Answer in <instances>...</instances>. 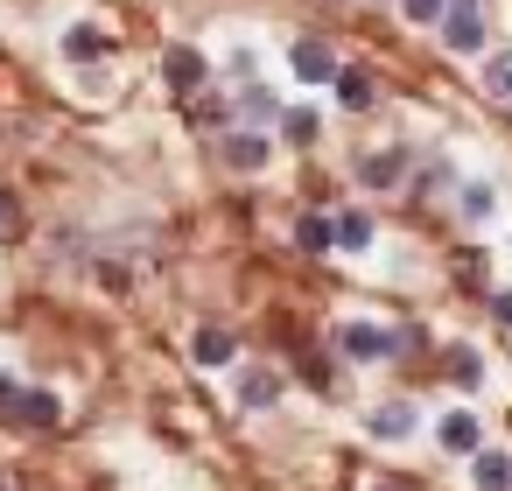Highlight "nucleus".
<instances>
[{
  "label": "nucleus",
  "mask_w": 512,
  "mask_h": 491,
  "mask_svg": "<svg viewBox=\"0 0 512 491\" xmlns=\"http://www.w3.org/2000/svg\"><path fill=\"white\" fill-rule=\"evenodd\" d=\"M435 442H442L449 456H477V449H484V428H477V414H463V407H449V414L435 421Z\"/></svg>",
  "instance_id": "1"
},
{
  "label": "nucleus",
  "mask_w": 512,
  "mask_h": 491,
  "mask_svg": "<svg viewBox=\"0 0 512 491\" xmlns=\"http://www.w3.org/2000/svg\"><path fill=\"white\" fill-rule=\"evenodd\" d=\"M288 64H295V78H302V85H337V71H344L316 36H309V43H295V50H288Z\"/></svg>",
  "instance_id": "2"
},
{
  "label": "nucleus",
  "mask_w": 512,
  "mask_h": 491,
  "mask_svg": "<svg viewBox=\"0 0 512 491\" xmlns=\"http://www.w3.org/2000/svg\"><path fill=\"white\" fill-rule=\"evenodd\" d=\"M162 78H169V92H204V78H211V64L190 50V43H176L169 57H162Z\"/></svg>",
  "instance_id": "3"
},
{
  "label": "nucleus",
  "mask_w": 512,
  "mask_h": 491,
  "mask_svg": "<svg viewBox=\"0 0 512 491\" xmlns=\"http://www.w3.org/2000/svg\"><path fill=\"white\" fill-rule=\"evenodd\" d=\"M442 43H449L456 57H477V50H484V22H477V8H449V15H442Z\"/></svg>",
  "instance_id": "4"
},
{
  "label": "nucleus",
  "mask_w": 512,
  "mask_h": 491,
  "mask_svg": "<svg viewBox=\"0 0 512 491\" xmlns=\"http://www.w3.org/2000/svg\"><path fill=\"white\" fill-rule=\"evenodd\" d=\"M337 351H344V358H393V337L372 330V323H344V330H337Z\"/></svg>",
  "instance_id": "5"
},
{
  "label": "nucleus",
  "mask_w": 512,
  "mask_h": 491,
  "mask_svg": "<svg viewBox=\"0 0 512 491\" xmlns=\"http://www.w3.org/2000/svg\"><path fill=\"white\" fill-rule=\"evenodd\" d=\"M57 414H64V407H57V393H29V386H22V400L8 407V421H15V428H57Z\"/></svg>",
  "instance_id": "6"
},
{
  "label": "nucleus",
  "mask_w": 512,
  "mask_h": 491,
  "mask_svg": "<svg viewBox=\"0 0 512 491\" xmlns=\"http://www.w3.org/2000/svg\"><path fill=\"white\" fill-rule=\"evenodd\" d=\"M225 162H232V169H267V134L232 127V134H225Z\"/></svg>",
  "instance_id": "7"
},
{
  "label": "nucleus",
  "mask_w": 512,
  "mask_h": 491,
  "mask_svg": "<svg viewBox=\"0 0 512 491\" xmlns=\"http://www.w3.org/2000/svg\"><path fill=\"white\" fill-rule=\"evenodd\" d=\"M414 421H421V414H414L407 400H386V407H372V435H379V442H407V435H414Z\"/></svg>",
  "instance_id": "8"
},
{
  "label": "nucleus",
  "mask_w": 512,
  "mask_h": 491,
  "mask_svg": "<svg viewBox=\"0 0 512 491\" xmlns=\"http://www.w3.org/2000/svg\"><path fill=\"white\" fill-rule=\"evenodd\" d=\"M470 477H477V491H512V456L505 449H477L470 456Z\"/></svg>",
  "instance_id": "9"
},
{
  "label": "nucleus",
  "mask_w": 512,
  "mask_h": 491,
  "mask_svg": "<svg viewBox=\"0 0 512 491\" xmlns=\"http://www.w3.org/2000/svg\"><path fill=\"white\" fill-rule=\"evenodd\" d=\"M330 246L365 253V246H372V218H365V211H337V218H330Z\"/></svg>",
  "instance_id": "10"
},
{
  "label": "nucleus",
  "mask_w": 512,
  "mask_h": 491,
  "mask_svg": "<svg viewBox=\"0 0 512 491\" xmlns=\"http://www.w3.org/2000/svg\"><path fill=\"white\" fill-rule=\"evenodd\" d=\"M239 400H246V407H274V400H281V372L246 365V372H239Z\"/></svg>",
  "instance_id": "11"
},
{
  "label": "nucleus",
  "mask_w": 512,
  "mask_h": 491,
  "mask_svg": "<svg viewBox=\"0 0 512 491\" xmlns=\"http://www.w3.org/2000/svg\"><path fill=\"white\" fill-rule=\"evenodd\" d=\"M400 169H407V155H400V148H386V155H365V162H358V183L393 190V183H400Z\"/></svg>",
  "instance_id": "12"
},
{
  "label": "nucleus",
  "mask_w": 512,
  "mask_h": 491,
  "mask_svg": "<svg viewBox=\"0 0 512 491\" xmlns=\"http://www.w3.org/2000/svg\"><path fill=\"white\" fill-rule=\"evenodd\" d=\"M190 351H197V365H211V372H218V365H232V351H239V344H232V330H218V323H204Z\"/></svg>",
  "instance_id": "13"
},
{
  "label": "nucleus",
  "mask_w": 512,
  "mask_h": 491,
  "mask_svg": "<svg viewBox=\"0 0 512 491\" xmlns=\"http://www.w3.org/2000/svg\"><path fill=\"white\" fill-rule=\"evenodd\" d=\"M330 92H337V106H344V113H365V106H372V78H365V71H337V85H330Z\"/></svg>",
  "instance_id": "14"
},
{
  "label": "nucleus",
  "mask_w": 512,
  "mask_h": 491,
  "mask_svg": "<svg viewBox=\"0 0 512 491\" xmlns=\"http://www.w3.org/2000/svg\"><path fill=\"white\" fill-rule=\"evenodd\" d=\"M64 57L92 64V57H106V36H99V29H71V36H64Z\"/></svg>",
  "instance_id": "15"
},
{
  "label": "nucleus",
  "mask_w": 512,
  "mask_h": 491,
  "mask_svg": "<svg viewBox=\"0 0 512 491\" xmlns=\"http://www.w3.org/2000/svg\"><path fill=\"white\" fill-rule=\"evenodd\" d=\"M239 120H246V127H267V120H281V106H274V99H267V92L253 85V92L239 99Z\"/></svg>",
  "instance_id": "16"
},
{
  "label": "nucleus",
  "mask_w": 512,
  "mask_h": 491,
  "mask_svg": "<svg viewBox=\"0 0 512 491\" xmlns=\"http://www.w3.org/2000/svg\"><path fill=\"white\" fill-rule=\"evenodd\" d=\"M295 246H302V253H330V218H316V211H309V218L295 225Z\"/></svg>",
  "instance_id": "17"
},
{
  "label": "nucleus",
  "mask_w": 512,
  "mask_h": 491,
  "mask_svg": "<svg viewBox=\"0 0 512 491\" xmlns=\"http://www.w3.org/2000/svg\"><path fill=\"white\" fill-rule=\"evenodd\" d=\"M449 379H456V386H477V379H484V358H477L470 344H456V351H449Z\"/></svg>",
  "instance_id": "18"
},
{
  "label": "nucleus",
  "mask_w": 512,
  "mask_h": 491,
  "mask_svg": "<svg viewBox=\"0 0 512 491\" xmlns=\"http://www.w3.org/2000/svg\"><path fill=\"white\" fill-rule=\"evenodd\" d=\"M484 92L491 99H512V57H491L484 64Z\"/></svg>",
  "instance_id": "19"
},
{
  "label": "nucleus",
  "mask_w": 512,
  "mask_h": 491,
  "mask_svg": "<svg viewBox=\"0 0 512 491\" xmlns=\"http://www.w3.org/2000/svg\"><path fill=\"white\" fill-rule=\"evenodd\" d=\"M281 134H288V141H316V113H309V106L281 113Z\"/></svg>",
  "instance_id": "20"
},
{
  "label": "nucleus",
  "mask_w": 512,
  "mask_h": 491,
  "mask_svg": "<svg viewBox=\"0 0 512 491\" xmlns=\"http://www.w3.org/2000/svg\"><path fill=\"white\" fill-rule=\"evenodd\" d=\"M463 218H470V225L491 218V190H484V183H463Z\"/></svg>",
  "instance_id": "21"
},
{
  "label": "nucleus",
  "mask_w": 512,
  "mask_h": 491,
  "mask_svg": "<svg viewBox=\"0 0 512 491\" xmlns=\"http://www.w3.org/2000/svg\"><path fill=\"white\" fill-rule=\"evenodd\" d=\"M400 8H407V22H442L449 0H400Z\"/></svg>",
  "instance_id": "22"
},
{
  "label": "nucleus",
  "mask_w": 512,
  "mask_h": 491,
  "mask_svg": "<svg viewBox=\"0 0 512 491\" xmlns=\"http://www.w3.org/2000/svg\"><path fill=\"white\" fill-rule=\"evenodd\" d=\"M15 400H22V379H15V372H0V414H8Z\"/></svg>",
  "instance_id": "23"
},
{
  "label": "nucleus",
  "mask_w": 512,
  "mask_h": 491,
  "mask_svg": "<svg viewBox=\"0 0 512 491\" xmlns=\"http://www.w3.org/2000/svg\"><path fill=\"white\" fill-rule=\"evenodd\" d=\"M491 316H498V323L512 330V288H505V295H491Z\"/></svg>",
  "instance_id": "24"
},
{
  "label": "nucleus",
  "mask_w": 512,
  "mask_h": 491,
  "mask_svg": "<svg viewBox=\"0 0 512 491\" xmlns=\"http://www.w3.org/2000/svg\"><path fill=\"white\" fill-rule=\"evenodd\" d=\"M8 225H15V197H8V190H0V232H8Z\"/></svg>",
  "instance_id": "25"
},
{
  "label": "nucleus",
  "mask_w": 512,
  "mask_h": 491,
  "mask_svg": "<svg viewBox=\"0 0 512 491\" xmlns=\"http://www.w3.org/2000/svg\"><path fill=\"white\" fill-rule=\"evenodd\" d=\"M449 8H477V0H449Z\"/></svg>",
  "instance_id": "26"
},
{
  "label": "nucleus",
  "mask_w": 512,
  "mask_h": 491,
  "mask_svg": "<svg viewBox=\"0 0 512 491\" xmlns=\"http://www.w3.org/2000/svg\"><path fill=\"white\" fill-rule=\"evenodd\" d=\"M372 491H400V484H372Z\"/></svg>",
  "instance_id": "27"
}]
</instances>
